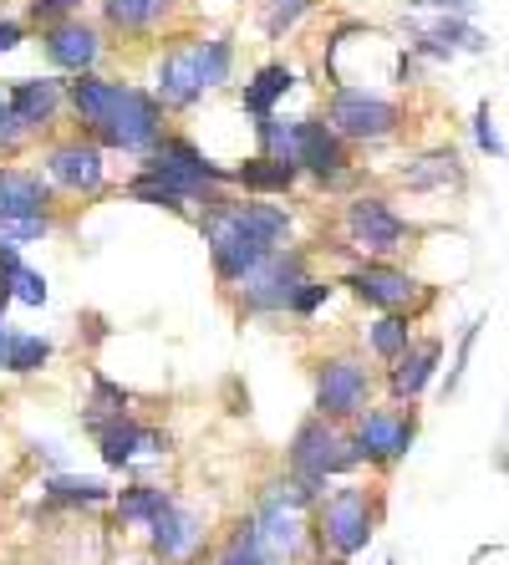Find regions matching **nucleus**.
<instances>
[{
    "label": "nucleus",
    "instance_id": "nucleus-1",
    "mask_svg": "<svg viewBox=\"0 0 509 565\" xmlns=\"http://www.w3.org/2000/svg\"><path fill=\"white\" fill-rule=\"evenodd\" d=\"M194 224L204 235V250H210V270L224 290H235L240 280L255 270L271 250L290 245L296 239V214L290 204H275V199L261 194H210L194 210Z\"/></svg>",
    "mask_w": 509,
    "mask_h": 565
},
{
    "label": "nucleus",
    "instance_id": "nucleus-2",
    "mask_svg": "<svg viewBox=\"0 0 509 565\" xmlns=\"http://www.w3.org/2000/svg\"><path fill=\"white\" fill-rule=\"evenodd\" d=\"M66 107H72L77 128L87 132L92 143H103L107 153L148 158L158 138L169 132V113H163V103L148 87L103 77V72L66 77Z\"/></svg>",
    "mask_w": 509,
    "mask_h": 565
},
{
    "label": "nucleus",
    "instance_id": "nucleus-3",
    "mask_svg": "<svg viewBox=\"0 0 509 565\" xmlns=\"http://www.w3.org/2000/svg\"><path fill=\"white\" fill-rule=\"evenodd\" d=\"M311 530H316V545L331 551L337 561H352L372 545L378 535V500L367 484H337L331 494H321L311 510Z\"/></svg>",
    "mask_w": 509,
    "mask_h": 565
},
{
    "label": "nucleus",
    "instance_id": "nucleus-4",
    "mask_svg": "<svg viewBox=\"0 0 509 565\" xmlns=\"http://www.w3.org/2000/svg\"><path fill=\"white\" fill-rule=\"evenodd\" d=\"M311 250H300L296 239L290 245H280V250H271L255 270H250L245 280L235 286V311L240 321H255V316H286L290 301H296V290L311 280Z\"/></svg>",
    "mask_w": 509,
    "mask_h": 565
},
{
    "label": "nucleus",
    "instance_id": "nucleus-5",
    "mask_svg": "<svg viewBox=\"0 0 509 565\" xmlns=\"http://www.w3.org/2000/svg\"><path fill=\"white\" fill-rule=\"evenodd\" d=\"M357 448H352V434H347V423H331V418H306L290 434L286 444V469L296 473V479H306V484L327 489L331 479H341V473L357 469Z\"/></svg>",
    "mask_w": 509,
    "mask_h": 565
},
{
    "label": "nucleus",
    "instance_id": "nucleus-6",
    "mask_svg": "<svg viewBox=\"0 0 509 565\" xmlns=\"http://www.w3.org/2000/svg\"><path fill=\"white\" fill-rule=\"evenodd\" d=\"M138 163L153 169V173H163L173 189H183V194L194 199V210L210 194H220V189H235L230 184V169H220V163H214L194 138H183V132H163V138L153 143V153L138 158Z\"/></svg>",
    "mask_w": 509,
    "mask_h": 565
},
{
    "label": "nucleus",
    "instance_id": "nucleus-7",
    "mask_svg": "<svg viewBox=\"0 0 509 565\" xmlns=\"http://www.w3.org/2000/svg\"><path fill=\"white\" fill-rule=\"evenodd\" d=\"M372 393H378V377H372V367H367L362 356L337 352L316 362V397H311L316 418L352 423L357 413L372 408Z\"/></svg>",
    "mask_w": 509,
    "mask_h": 565
},
{
    "label": "nucleus",
    "instance_id": "nucleus-8",
    "mask_svg": "<svg viewBox=\"0 0 509 565\" xmlns=\"http://www.w3.org/2000/svg\"><path fill=\"white\" fill-rule=\"evenodd\" d=\"M327 122L347 143H388L392 132L403 128V107L392 103V97L372 93V87L337 82L327 97Z\"/></svg>",
    "mask_w": 509,
    "mask_h": 565
},
{
    "label": "nucleus",
    "instance_id": "nucleus-9",
    "mask_svg": "<svg viewBox=\"0 0 509 565\" xmlns=\"http://www.w3.org/2000/svg\"><path fill=\"white\" fill-rule=\"evenodd\" d=\"M341 230H347V245H357L367 260H388V255H397L413 239V224L392 210V199H382V194L347 199Z\"/></svg>",
    "mask_w": 509,
    "mask_h": 565
},
{
    "label": "nucleus",
    "instance_id": "nucleus-10",
    "mask_svg": "<svg viewBox=\"0 0 509 565\" xmlns=\"http://www.w3.org/2000/svg\"><path fill=\"white\" fill-rule=\"evenodd\" d=\"M41 173L52 179V189L62 194L92 199L107 189V148L92 143L87 132H72V138H52L41 148Z\"/></svg>",
    "mask_w": 509,
    "mask_h": 565
},
{
    "label": "nucleus",
    "instance_id": "nucleus-11",
    "mask_svg": "<svg viewBox=\"0 0 509 565\" xmlns=\"http://www.w3.org/2000/svg\"><path fill=\"white\" fill-rule=\"evenodd\" d=\"M148 555L158 565H204V555H210V514L173 500L148 525Z\"/></svg>",
    "mask_w": 509,
    "mask_h": 565
},
{
    "label": "nucleus",
    "instance_id": "nucleus-12",
    "mask_svg": "<svg viewBox=\"0 0 509 565\" xmlns=\"http://www.w3.org/2000/svg\"><path fill=\"white\" fill-rule=\"evenodd\" d=\"M337 286H347L367 311H413L423 301V280L407 276L403 265L392 260H362L352 270H341Z\"/></svg>",
    "mask_w": 509,
    "mask_h": 565
},
{
    "label": "nucleus",
    "instance_id": "nucleus-13",
    "mask_svg": "<svg viewBox=\"0 0 509 565\" xmlns=\"http://www.w3.org/2000/svg\"><path fill=\"white\" fill-rule=\"evenodd\" d=\"M347 434H352V448L362 463H397L407 459V448L418 438V418L403 408H367L347 423Z\"/></svg>",
    "mask_w": 509,
    "mask_h": 565
},
{
    "label": "nucleus",
    "instance_id": "nucleus-14",
    "mask_svg": "<svg viewBox=\"0 0 509 565\" xmlns=\"http://www.w3.org/2000/svg\"><path fill=\"white\" fill-rule=\"evenodd\" d=\"M107 52V31L82 21V15H66L56 26H41V56L52 62L56 77H82V72H97Z\"/></svg>",
    "mask_w": 509,
    "mask_h": 565
},
{
    "label": "nucleus",
    "instance_id": "nucleus-15",
    "mask_svg": "<svg viewBox=\"0 0 509 565\" xmlns=\"http://www.w3.org/2000/svg\"><path fill=\"white\" fill-rule=\"evenodd\" d=\"M300 173H311L321 189H347L357 179L352 169V143L331 128L327 118H300Z\"/></svg>",
    "mask_w": 509,
    "mask_h": 565
},
{
    "label": "nucleus",
    "instance_id": "nucleus-16",
    "mask_svg": "<svg viewBox=\"0 0 509 565\" xmlns=\"http://www.w3.org/2000/svg\"><path fill=\"white\" fill-rule=\"evenodd\" d=\"M92 438H97V454H103V463L113 473L132 469L138 459H169V444H173L163 428L144 423L138 413H123V418L103 423V428H97Z\"/></svg>",
    "mask_w": 509,
    "mask_h": 565
},
{
    "label": "nucleus",
    "instance_id": "nucleus-17",
    "mask_svg": "<svg viewBox=\"0 0 509 565\" xmlns=\"http://www.w3.org/2000/svg\"><path fill=\"white\" fill-rule=\"evenodd\" d=\"M148 93L163 103V113H189V107L204 103V77H199V56H194V41H179L169 52L153 62V87Z\"/></svg>",
    "mask_w": 509,
    "mask_h": 565
},
{
    "label": "nucleus",
    "instance_id": "nucleus-18",
    "mask_svg": "<svg viewBox=\"0 0 509 565\" xmlns=\"http://www.w3.org/2000/svg\"><path fill=\"white\" fill-rule=\"evenodd\" d=\"M6 93H11L15 118H21V128L31 138L52 132L56 118L66 113V77H15Z\"/></svg>",
    "mask_w": 509,
    "mask_h": 565
},
{
    "label": "nucleus",
    "instance_id": "nucleus-19",
    "mask_svg": "<svg viewBox=\"0 0 509 565\" xmlns=\"http://www.w3.org/2000/svg\"><path fill=\"white\" fill-rule=\"evenodd\" d=\"M407 46L433 62H454L458 52H484L489 41L469 26V15H438V21H407Z\"/></svg>",
    "mask_w": 509,
    "mask_h": 565
},
{
    "label": "nucleus",
    "instance_id": "nucleus-20",
    "mask_svg": "<svg viewBox=\"0 0 509 565\" xmlns=\"http://www.w3.org/2000/svg\"><path fill=\"white\" fill-rule=\"evenodd\" d=\"M438 362H444V337H413L407 352L397 356V362H388L392 403H418L423 387H428L433 372H438Z\"/></svg>",
    "mask_w": 509,
    "mask_h": 565
},
{
    "label": "nucleus",
    "instance_id": "nucleus-21",
    "mask_svg": "<svg viewBox=\"0 0 509 565\" xmlns=\"http://www.w3.org/2000/svg\"><path fill=\"white\" fill-rule=\"evenodd\" d=\"M56 189L41 169H15L0 163V220H21V214H52Z\"/></svg>",
    "mask_w": 509,
    "mask_h": 565
},
{
    "label": "nucleus",
    "instance_id": "nucleus-22",
    "mask_svg": "<svg viewBox=\"0 0 509 565\" xmlns=\"http://www.w3.org/2000/svg\"><path fill=\"white\" fill-rule=\"evenodd\" d=\"M230 184L240 194H261V199H286L290 189L300 184V169L286 163V158H271V153H250L240 158L235 169H230Z\"/></svg>",
    "mask_w": 509,
    "mask_h": 565
},
{
    "label": "nucleus",
    "instance_id": "nucleus-23",
    "mask_svg": "<svg viewBox=\"0 0 509 565\" xmlns=\"http://www.w3.org/2000/svg\"><path fill=\"white\" fill-rule=\"evenodd\" d=\"M173 11H179V0H97L103 31L113 36H153Z\"/></svg>",
    "mask_w": 509,
    "mask_h": 565
},
{
    "label": "nucleus",
    "instance_id": "nucleus-24",
    "mask_svg": "<svg viewBox=\"0 0 509 565\" xmlns=\"http://www.w3.org/2000/svg\"><path fill=\"white\" fill-rule=\"evenodd\" d=\"M41 500L52 504V510H103V504H113V484L97 479V473L56 469L41 479Z\"/></svg>",
    "mask_w": 509,
    "mask_h": 565
},
{
    "label": "nucleus",
    "instance_id": "nucleus-25",
    "mask_svg": "<svg viewBox=\"0 0 509 565\" xmlns=\"http://www.w3.org/2000/svg\"><path fill=\"white\" fill-rule=\"evenodd\" d=\"M397 179L413 194H448V189H464V163H458L454 148H428V153L407 158Z\"/></svg>",
    "mask_w": 509,
    "mask_h": 565
},
{
    "label": "nucleus",
    "instance_id": "nucleus-26",
    "mask_svg": "<svg viewBox=\"0 0 509 565\" xmlns=\"http://www.w3.org/2000/svg\"><path fill=\"white\" fill-rule=\"evenodd\" d=\"M173 500H179L173 489L148 484V479H132V484L113 489V514H118V530H148Z\"/></svg>",
    "mask_w": 509,
    "mask_h": 565
},
{
    "label": "nucleus",
    "instance_id": "nucleus-27",
    "mask_svg": "<svg viewBox=\"0 0 509 565\" xmlns=\"http://www.w3.org/2000/svg\"><path fill=\"white\" fill-rule=\"evenodd\" d=\"M296 87V72H290L286 62H265L250 72V82L240 87V107H245L250 118H265V113H275V107L286 103V93Z\"/></svg>",
    "mask_w": 509,
    "mask_h": 565
},
{
    "label": "nucleus",
    "instance_id": "nucleus-28",
    "mask_svg": "<svg viewBox=\"0 0 509 565\" xmlns=\"http://www.w3.org/2000/svg\"><path fill=\"white\" fill-rule=\"evenodd\" d=\"M123 413H132V393L123 387V382H113L103 367L87 372V403H82V428L87 434H97L103 423L123 418Z\"/></svg>",
    "mask_w": 509,
    "mask_h": 565
},
{
    "label": "nucleus",
    "instance_id": "nucleus-29",
    "mask_svg": "<svg viewBox=\"0 0 509 565\" xmlns=\"http://www.w3.org/2000/svg\"><path fill=\"white\" fill-rule=\"evenodd\" d=\"M210 565H286V561L265 545L261 530H255V520L245 514V520H235V530H224V540L214 545Z\"/></svg>",
    "mask_w": 509,
    "mask_h": 565
},
{
    "label": "nucleus",
    "instance_id": "nucleus-30",
    "mask_svg": "<svg viewBox=\"0 0 509 565\" xmlns=\"http://www.w3.org/2000/svg\"><path fill=\"white\" fill-rule=\"evenodd\" d=\"M123 194L128 199H138V204H148V210H169V214H179V220H194V199L183 194V189H173L163 173H153V169H138L123 184Z\"/></svg>",
    "mask_w": 509,
    "mask_h": 565
},
{
    "label": "nucleus",
    "instance_id": "nucleus-31",
    "mask_svg": "<svg viewBox=\"0 0 509 565\" xmlns=\"http://www.w3.org/2000/svg\"><path fill=\"white\" fill-rule=\"evenodd\" d=\"M413 342V311H378V321L367 327V352L378 362H397Z\"/></svg>",
    "mask_w": 509,
    "mask_h": 565
},
{
    "label": "nucleus",
    "instance_id": "nucleus-32",
    "mask_svg": "<svg viewBox=\"0 0 509 565\" xmlns=\"http://www.w3.org/2000/svg\"><path fill=\"white\" fill-rule=\"evenodd\" d=\"M194 56H199L204 93H220L224 82L235 77V41L230 36H194Z\"/></svg>",
    "mask_w": 509,
    "mask_h": 565
},
{
    "label": "nucleus",
    "instance_id": "nucleus-33",
    "mask_svg": "<svg viewBox=\"0 0 509 565\" xmlns=\"http://www.w3.org/2000/svg\"><path fill=\"white\" fill-rule=\"evenodd\" d=\"M250 128H255V143H261V153L296 163V153H300V118H280V113H265V118H255ZM296 169H300V163H296Z\"/></svg>",
    "mask_w": 509,
    "mask_h": 565
},
{
    "label": "nucleus",
    "instance_id": "nucleus-34",
    "mask_svg": "<svg viewBox=\"0 0 509 565\" xmlns=\"http://www.w3.org/2000/svg\"><path fill=\"white\" fill-rule=\"evenodd\" d=\"M52 356H56L52 337H41V331H15L11 356H6V372H11V377H36Z\"/></svg>",
    "mask_w": 509,
    "mask_h": 565
},
{
    "label": "nucleus",
    "instance_id": "nucleus-35",
    "mask_svg": "<svg viewBox=\"0 0 509 565\" xmlns=\"http://www.w3.org/2000/svg\"><path fill=\"white\" fill-rule=\"evenodd\" d=\"M311 11H316V0H261V31L271 41H280L286 31H296Z\"/></svg>",
    "mask_w": 509,
    "mask_h": 565
},
{
    "label": "nucleus",
    "instance_id": "nucleus-36",
    "mask_svg": "<svg viewBox=\"0 0 509 565\" xmlns=\"http://www.w3.org/2000/svg\"><path fill=\"white\" fill-rule=\"evenodd\" d=\"M56 230L52 214H21V220H0V245H41V239Z\"/></svg>",
    "mask_w": 509,
    "mask_h": 565
},
{
    "label": "nucleus",
    "instance_id": "nucleus-37",
    "mask_svg": "<svg viewBox=\"0 0 509 565\" xmlns=\"http://www.w3.org/2000/svg\"><path fill=\"white\" fill-rule=\"evenodd\" d=\"M11 290H15V306H31V311H41V306L52 301V286H46V276H41V270H31L26 260L11 270Z\"/></svg>",
    "mask_w": 509,
    "mask_h": 565
},
{
    "label": "nucleus",
    "instance_id": "nucleus-38",
    "mask_svg": "<svg viewBox=\"0 0 509 565\" xmlns=\"http://www.w3.org/2000/svg\"><path fill=\"white\" fill-rule=\"evenodd\" d=\"M331 296H337V280H331V276H311L306 286L296 290V301H290V311H286V316H300V321H311V316L321 311V306H327Z\"/></svg>",
    "mask_w": 509,
    "mask_h": 565
},
{
    "label": "nucleus",
    "instance_id": "nucleus-39",
    "mask_svg": "<svg viewBox=\"0 0 509 565\" xmlns=\"http://www.w3.org/2000/svg\"><path fill=\"white\" fill-rule=\"evenodd\" d=\"M479 331H484V321H469V327L458 331L454 367H448V377H444V397H448V393H458V387H464V377H469V362H474V342H479Z\"/></svg>",
    "mask_w": 509,
    "mask_h": 565
},
{
    "label": "nucleus",
    "instance_id": "nucleus-40",
    "mask_svg": "<svg viewBox=\"0 0 509 565\" xmlns=\"http://www.w3.org/2000/svg\"><path fill=\"white\" fill-rule=\"evenodd\" d=\"M474 143H479L489 158H505L509 153V143L499 138V128H495V107H489V103L474 107Z\"/></svg>",
    "mask_w": 509,
    "mask_h": 565
},
{
    "label": "nucleus",
    "instance_id": "nucleus-41",
    "mask_svg": "<svg viewBox=\"0 0 509 565\" xmlns=\"http://www.w3.org/2000/svg\"><path fill=\"white\" fill-rule=\"evenodd\" d=\"M31 132L21 128V118H15V107H11V93L0 87V153H21L26 148Z\"/></svg>",
    "mask_w": 509,
    "mask_h": 565
},
{
    "label": "nucleus",
    "instance_id": "nucleus-42",
    "mask_svg": "<svg viewBox=\"0 0 509 565\" xmlns=\"http://www.w3.org/2000/svg\"><path fill=\"white\" fill-rule=\"evenodd\" d=\"M66 15H82V0H26V21L31 26H56Z\"/></svg>",
    "mask_w": 509,
    "mask_h": 565
},
{
    "label": "nucleus",
    "instance_id": "nucleus-43",
    "mask_svg": "<svg viewBox=\"0 0 509 565\" xmlns=\"http://www.w3.org/2000/svg\"><path fill=\"white\" fill-rule=\"evenodd\" d=\"M21 41H26V21H15V15H0V56L21 52Z\"/></svg>",
    "mask_w": 509,
    "mask_h": 565
},
{
    "label": "nucleus",
    "instance_id": "nucleus-44",
    "mask_svg": "<svg viewBox=\"0 0 509 565\" xmlns=\"http://www.w3.org/2000/svg\"><path fill=\"white\" fill-rule=\"evenodd\" d=\"M407 11H438V15H474V0H407Z\"/></svg>",
    "mask_w": 509,
    "mask_h": 565
},
{
    "label": "nucleus",
    "instance_id": "nucleus-45",
    "mask_svg": "<svg viewBox=\"0 0 509 565\" xmlns=\"http://www.w3.org/2000/svg\"><path fill=\"white\" fill-rule=\"evenodd\" d=\"M392 82H397V87H413V82H418V52H413V46L392 62Z\"/></svg>",
    "mask_w": 509,
    "mask_h": 565
},
{
    "label": "nucleus",
    "instance_id": "nucleus-46",
    "mask_svg": "<svg viewBox=\"0 0 509 565\" xmlns=\"http://www.w3.org/2000/svg\"><path fill=\"white\" fill-rule=\"evenodd\" d=\"M31 454L52 463V473H56V469H66V448L56 444V438H31Z\"/></svg>",
    "mask_w": 509,
    "mask_h": 565
},
{
    "label": "nucleus",
    "instance_id": "nucleus-47",
    "mask_svg": "<svg viewBox=\"0 0 509 565\" xmlns=\"http://www.w3.org/2000/svg\"><path fill=\"white\" fill-rule=\"evenodd\" d=\"M11 342H15V327L0 316V372H6V356H11Z\"/></svg>",
    "mask_w": 509,
    "mask_h": 565
},
{
    "label": "nucleus",
    "instance_id": "nucleus-48",
    "mask_svg": "<svg viewBox=\"0 0 509 565\" xmlns=\"http://www.w3.org/2000/svg\"><path fill=\"white\" fill-rule=\"evenodd\" d=\"M15 306V290H11V276H6V270H0V316L11 311Z\"/></svg>",
    "mask_w": 509,
    "mask_h": 565
},
{
    "label": "nucleus",
    "instance_id": "nucleus-49",
    "mask_svg": "<svg viewBox=\"0 0 509 565\" xmlns=\"http://www.w3.org/2000/svg\"><path fill=\"white\" fill-rule=\"evenodd\" d=\"M495 469L509 473V418H505V444H499V454H495Z\"/></svg>",
    "mask_w": 509,
    "mask_h": 565
},
{
    "label": "nucleus",
    "instance_id": "nucleus-50",
    "mask_svg": "<svg viewBox=\"0 0 509 565\" xmlns=\"http://www.w3.org/2000/svg\"><path fill=\"white\" fill-rule=\"evenodd\" d=\"M495 551H499V545H489V551H474V561H469V565H479L484 555H495Z\"/></svg>",
    "mask_w": 509,
    "mask_h": 565
},
{
    "label": "nucleus",
    "instance_id": "nucleus-51",
    "mask_svg": "<svg viewBox=\"0 0 509 565\" xmlns=\"http://www.w3.org/2000/svg\"><path fill=\"white\" fill-rule=\"evenodd\" d=\"M388 565H392V561H388Z\"/></svg>",
    "mask_w": 509,
    "mask_h": 565
}]
</instances>
